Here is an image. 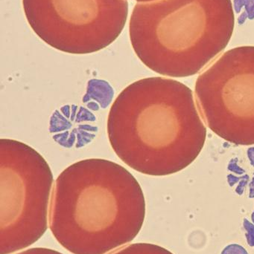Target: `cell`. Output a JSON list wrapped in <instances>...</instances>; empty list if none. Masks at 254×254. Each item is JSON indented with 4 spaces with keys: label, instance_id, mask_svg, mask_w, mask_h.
<instances>
[{
    "label": "cell",
    "instance_id": "cell-1",
    "mask_svg": "<svg viewBox=\"0 0 254 254\" xmlns=\"http://www.w3.org/2000/svg\"><path fill=\"white\" fill-rule=\"evenodd\" d=\"M107 134L115 153L128 167L164 176L196 159L207 128L187 86L155 77L134 82L118 95L109 113Z\"/></svg>",
    "mask_w": 254,
    "mask_h": 254
},
{
    "label": "cell",
    "instance_id": "cell-2",
    "mask_svg": "<svg viewBox=\"0 0 254 254\" xmlns=\"http://www.w3.org/2000/svg\"><path fill=\"white\" fill-rule=\"evenodd\" d=\"M146 216L140 184L122 166L91 158L72 164L55 182L49 227L73 254H107L138 235Z\"/></svg>",
    "mask_w": 254,
    "mask_h": 254
},
{
    "label": "cell",
    "instance_id": "cell-3",
    "mask_svg": "<svg viewBox=\"0 0 254 254\" xmlns=\"http://www.w3.org/2000/svg\"><path fill=\"white\" fill-rule=\"evenodd\" d=\"M231 0H156L134 6L130 40L139 59L167 77L198 74L228 46Z\"/></svg>",
    "mask_w": 254,
    "mask_h": 254
},
{
    "label": "cell",
    "instance_id": "cell-4",
    "mask_svg": "<svg viewBox=\"0 0 254 254\" xmlns=\"http://www.w3.org/2000/svg\"><path fill=\"white\" fill-rule=\"evenodd\" d=\"M53 176L28 145L0 140V254L26 249L48 228Z\"/></svg>",
    "mask_w": 254,
    "mask_h": 254
},
{
    "label": "cell",
    "instance_id": "cell-5",
    "mask_svg": "<svg viewBox=\"0 0 254 254\" xmlns=\"http://www.w3.org/2000/svg\"><path fill=\"white\" fill-rule=\"evenodd\" d=\"M27 21L51 47L86 55L110 46L128 15L127 0H22Z\"/></svg>",
    "mask_w": 254,
    "mask_h": 254
},
{
    "label": "cell",
    "instance_id": "cell-6",
    "mask_svg": "<svg viewBox=\"0 0 254 254\" xmlns=\"http://www.w3.org/2000/svg\"><path fill=\"white\" fill-rule=\"evenodd\" d=\"M195 95L213 132L234 144H254V46L224 53L200 74Z\"/></svg>",
    "mask_w": 254,
    "mask_h": 254
},
{
    "label": "cell",
    "instance_id": "cell-7",
    "mask_svg": "<svg viewBox=\"0 0 254 254\" xmlns=\"http://www.w3.org/2000/svg\"><path fill=\"white\" fill-rule=\"evenodd\" d=\"M110 254H174L167 249L156 245L137 243L122 248Z\"/></svg>",
    "mask_w": 254,
    "mask_h": 254
},
{
    "label": "cell",
    "instance_id": "cell-8",
    "mask_svg": "<svg viewBox=\"0 0 254 254\" xmlns=\"http://www.w3.org/2000/svg\"><path fill=\"white\" fill-rule=\"evenodd\" d=\"M233 5L237 14L241 13L244 9V11L239 16V25H243L248 19L251 20L254 19V0H234Z\"/></svg>",
    "mask_w": 254,
    "mask_h": 254
},
{
    "label": "cell",
    "instance_id": "cell-9",
    "mask_svg": "<svg viewBox=\"0 0 254 254\" xmlns=\"http://www.w3.org/2000/svg\"><path fill=\"white\" fill-rule=\"evenodd\" d=\"M243 226L246 231V240L251 247H254V225L247 219H244Z\"/></svg>",
    "mask_w": 254,
    "mask_h": 254
},
{
    "label": "cell",
    "instance_id": "cell-10",
    "mask_svg": "<svg viewBox=\"0 0 254 254\" xmlns=\"http://www.w3.org/2000/svg\"><path fill=\"white\" fill-rule=\"evenodd\" d=\"M221 254H249L246 249L238 244H231L223 249Z\"/></svg>",
    "mask_w": 254,
    "mask_h": 254
},
{
    "label": "cell",
    "instance_id": "cell-11",
    "mask_svg": "<svg viewBox=\"0 0 254 254\" xmlns=\"http://www.w3.org/2000/svg\"><path fill=\"white\" fill-rule=\"evenodd\" d=\"M16 254H63L56 251L51 250L43 248H34V249H28Z\"/></svg>",
    "mask_w": 254,
    "mask_h": 254
},
{
    "label": "cell",
    "instance_id": "cell-12",
    "mask_svg": "<svg viewBox=\"0 0 254 254\" xmlns=\"http://www.w3.org/2000/svg\"><path fill=\"white\" fill-rule=\"evenodd\" d=\"M248 156H249V160H250L251 164L254 167V147L250 148L248 150Z\"/></svg>",
    "mask_w": 254,
    "mask_h": 254
},
{
    "label": "cell",
    "instance_id": "cell-13",
    "mask_svg": "<svg viewBox=\"0 0 254 254\" xmlns=\"http://www.w3.org/2000/svg\"><path fill=\"white\" fill-rule=\"evenodd\" d=\"M249 197L252 198H254V176L252 183L250 184V195H249Z\"/></svg>",
    "mask_w": 254,
    "mask_h": 254
},
{
    "label": "cell",
    "instance_id": "cell-14",
    "mask_svg": "<svg viewBox=\"0 0 254 254\" xmlns=\"http://www.w3.org/2000/svg\"><path fill=\"white\" fill-rule=\"evenodd\" d=\"M135 1H139V2H150V1H156V0H135Z\"/></svg>",
    "mask_w": 254,
    "mask_h": 254
},
{
    "label": "cell",
    "instance_id": "cell-15",
    "mask_svg": "<svg viewBox=\"0 0 254 254\" xmlns=\"http://www.w3.org/2000/svg\"><path fill=\"white\" fill-rule=\"evenodd\" d=\"M252 222H253V223L254 224V212L253 213H252Z\"/></svg>",
    "mask_w": 254,
    "mask_h": 254
}]
</instances>
